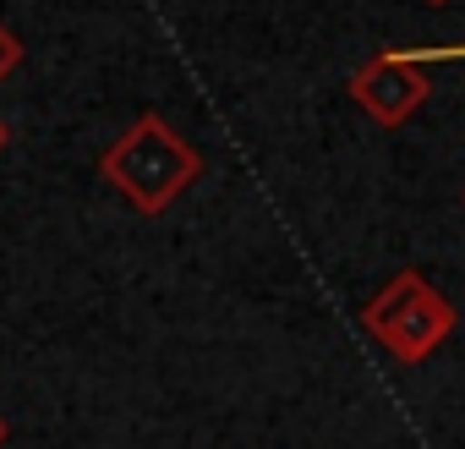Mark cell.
<instances>
[{"label": "cell", "instance_id": "1", "mask_svg": "<svg viewBox=\"0 0 465 449\" xmlns=\"http://www.w3.org/2000/svg\"><path fill=\"white\" fill-rule=\"evenodd\" d=\"M99 170H104V181H110L137 214L153 219V214H164V208L203 175V154H197L170 121L143 115L137 126H126V132L104 148Z\"/></svg>", "mask_w": 465, "mask_h": 449}, {"label": "cell", "instance_id": "2", "mask_svg": "<svg viewBox=\"0 0 465 449\" xmlns=\"http://www.w3.org/2000/svg\"><path fill=\"white\" fill-rule=\"evenodd\" d=\"M460 313L454 302L421 274V269H400L367 307H361V329L400 362V367H421L449 334H454Z\"/></svg>", "mask_w": 465, "mask_h": 449}, {"label": "cell", "instance_id": "3", "mask_svg": "<svg viewBox=\"0 0 465 449\" xmlns=\"http://www.w3.org/2000/svg\"><path fill=\"white\" fill-rule=\"evenodd\" d=\"M427 94H432V83H427L421 61H411L405 50H383V55H372L361 72H351V99H356V105L367 110V121L383 126V132H400V126L427 105Z\"/></svg>", "mask_w": 465, "mask_h": 449}, {"label": "cell", "instance_id": "4", "mask_svg": "<svg viewBox=\"0 0 465 449\" xmlns=\"http://www.w3.org/2000/svg\"><path fill=\"white\" fill-rule=\"evenodd\" d=\"M17 61H23V39H17L6 23H0V83H6V77L17 72Z\"/></svg>", "mask_w": 465, "mask_h": 449}, {"label": "cell", "instance_id": "5", "mask_svg": "<svg viewBox=\"0 0 465 449\" xmlns=\"http://www.w3.org/2000/svg\"><path fill=\"white\" fill-rule=\"evenodd\" d=\"M405 55L421 61V66H427V61H465V45H460V50H449V45H438V50H405Z\"/></svg>", "mask_w": 465, "mask_h": 449}, {"label": "cell", "instance_id": "6", "mask_svg": "<svg viewBox=\"0 0 465 449\" xmlns=\"http://www.w3.org/2000/svg\"><path fill=\"white\" fill-rule=\"evenodd\" d=\"M12 143V126H6V115H0V148H6Z\"/></svg>", "mask_w": 465, "mask_h": 449}, {"label": "cell", "instance_id": "7", "mask_svg": "<svg viewBox=\"0 0 465 449\" xmlns=\"http://www.w3.org/2000/svg\"><path fill=\"white\" fill-rule=\"evenodd\" d=\"M6 433H12V427H6V416H0V449H6Z\"/></svg>", "mask_w": 465, "mask_h": 449}, {"label": "cell", "instance_id": "8", "mask_svg": "<svg viewBox=\"0 0 465 449\" xmlns=\"http://www.w3.org/2000/svg\"><path fill=\"white\" fill-rule=\"evenodd\" d=\"M421 6H449V0H421Z\"/></svg>", "mask_w": 465, "mask_h": 449}]
</instances>
